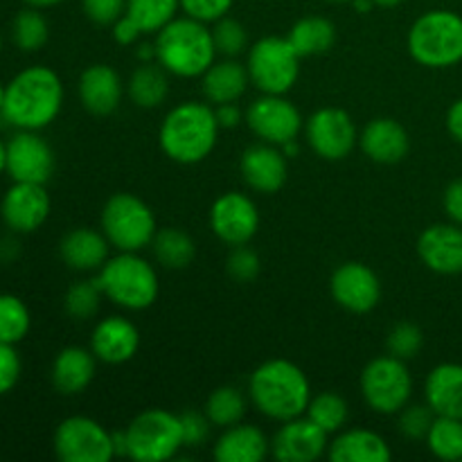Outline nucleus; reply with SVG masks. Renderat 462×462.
Instances as JSON below:
<instances>
[{
	"instance_id": "1",
	"label": "nucleus",
	"mask_w": 462,
	"mask_h": 462,
	"mask_svg": "<svg viewBox=\"0 0 462 462\" xmlns=\"http://www.w3.org/2000/svg\"><path fill=\"white\" fill-rule=\"evenodd\" d=\"M63 106V81L52 68L30 66L5 84L3 120L18 131L52 125Z\"/></svg>"
},
{
	"instance_id": "2",
	"label": "nucleus",
	"mask_w": 462,
	"mask_h": 462,
	"mask_svg": "<svg viewBox=\"0 0 462 462\" xmlns=\"http://www.w3.org/2000/svg\"><path fill=\"white\" fill-rule=\"evenodd\" d=\"M251 402L262 415L275 422L300 418L311 402V386L300 365L287 359L264 361L248 379Z\"/></svg>"
},
{
	"instance_id": "3",
	"label": "nucleus",
	"mask_w": 462,
	"mask_h": 462,
	"mask_svg": "<svg viewBox=\"0 0 462 462\" xmlns=\"http://www.w3.org/2000/svg\"><path fill=\"white\" fill-rule=\"evenodd\" d=\"M219 129L212 104L183 102L167 113L158 138L167 158L180 165H194L210 156Z\"/></svg>"
},
{
	"instance_id": "4",
	"label": "nucleus",
	"mask_w": 462,
	"mask_h": 462,
	"mask_svg": "<svg viewBox=\"0 0 462 462\" xmlns=\"http://www.w3.org/2000/svg\"><path fill=\"white\" fill-rule=\"evenodd\" d=\"M156 61L170 75L194 79L215 63L217 45L208 23L197 18H174L167 23L156 39Z\"/></svg>"
},
{
	"instance_id": "5",
	"label": "nucleus",
	"mask_w": 462,
	"mask_h": 462,
	"mask_svg": "<svg viewBox=\"0 0 462 462\" xmlns=\"http://www.w3.org/2000/svg\"><path fill=\"white\" fill-rule=\"evenodd\" d=\"M97 282L113 305L129 311H143L156 302L161 282L158 273L138 253H117L99 269Z\"/></svg>"
},
{
	"instance_id": "6",
	"label": "nucleus",
	"mask_w": 462,
	"mask_h": 462,
	"mask_svg": "<svg viewBox=\"0 0 462 462\" xmlns=\"http://www.w3.org/2000/svg\"><path fill=\"white\" fill-rule=\"evenodd\" d=\"M409 52L424 68H451L462 61V16L449 9L422 14L409 30Z\"/></svg>"
},
{
	"instance_id": "7",
	"label": "nucleus",
	"mask_w": 462,
	"mask_h": 462,
	"mask_svg": "<svg viewBox=\"0 0 462 462\" xmlns=\"http://www.w3.org/2000/svg\"><path fill=\"white\" fill-rule=\"evenodd\" d=\"M99 226L111 246L122 253H138L144 246H152L158 233L152 208L129 192L113 194L104 203Z\"/></svg>"
},
{
	"instance_id": "8",
	"label": "nucleus",
	"mask_w": 462,
	"mask_h": 462,
	"mask_svg": "<svg viewBox=\"0 0 462 462\" xmlns=\"http://www.w3.org/2000/svg\"><path fill=\"white\" fill-rule=\"evenodd\" d=\"M126 456L138 462H165L183 447L180 418L165 409L143 411L125 429Z\"/></svg>"
},
{
	"instance_id": "9",
	"label": "nucleus",
	"mask_w": 462,
	"mask_h": 462,
	"mask_svg": "<svg viewBox=\"0 0 462 462\" xmlns=\"http://www.w3.org/2000/svg\"><path fill=\"white\" fill-rule=\"evenodd\" d=\"M300 59L289 39L264 36L251 45L246 59L248 77L262 93L284 95L296 86L300 75Z\"/></svg>"
},
{
	"instance_id": "10",
	"label": "nucleus",
	"mask_w": 462,
	"mask_h": 462,
	"mask_svg": "<svg viewBox=\"0 0 462 462\" xmlns=\"http://www.w3.org/2000/svg\"><path fill=\"white\" fill-rule=\"evenodd\" d=\"M365 404L379 415H395L413 395V377L404 359L386 355L377 356L364 368L359 379Z\"/></svg>"
},
{
	"instance_id": "11",
	"label": "nucleus",
	"mask_w": 462,
	"mask_h": 462,
	"mask_svg": "<svg viewBox=\"0 0 462 462\" xmlns=\"http://www.w3.org/2000/svg\"><path fill=\"white\" fill-rule=\"evenodd\" d=\"M52 447L61 462H108L116 458L113 433L86 415L63 420L54 429Z\"/></svg>"
},
{
	"instance_id": "12",
	"label": "nucleus",
	"mask_w": 462,
	"mask_h": 462,
	"mask_svg": "<svg viewBox=\"0 0 462 462\" xmlns=\"http://www.w3.org/2000/svg\"><path fill=\"white\" fill-rule=\"evenodd\" d=\"M307 143L314 149L316 156L325 161H343L356 147V125L350 113L337 106L319 108L307 120L305 126Z\"/></svg>"
},
{
	"instance_id": "13",
	"label": "nucleus",
	"mask_w": 462,
	"mask_h": 462,
	"mask_svg": "<svg viewBox=\"0 0 462 462\" xmlns=\"http://www.w3.org/2000/svg\"><path fill=\"white\" fill-rule=\"evenodd\" d=\"M246 125L262 143L282 147L302 131V116L284 95H262L248 106Z\"/></svg>"
},
{
	"instance_id": "14",
	"label": "nucleus",
	"mask_w": 462,
	"mask_h": 462,
	"mask_svg": "<svg viewBox=\"0 0 462 462\" xmlns=\"http://www.w3.org/2000/svg\"><path fill=\"white\" fill-rule=\"evenodd\" d=\"M54 152L39 131H18L7 143V167L5 174L14 183L45 185L54 174Z\"/></svg>"
},
{
	"instance_id": "15",
	"label": "nucleus",
	"mask_w": 462,
	"mask_h": 462,
	"mask_svg": "<svg viewBox=\"0 0 462 462\" xmlns=\"http://www.w3.org/2000/svg\"><path fill=\"white\" fill-rule=\"evenodd\" d=\"M210 228L228 246H242L257 235L260 212L246 194L226 192L212 203Z\"/></svg>"
},
{
	"instance_id": "16",
	"label": "nucleus",
	"mask_w": 462,
	"mask_h": 462,
	"mask_svg": "<svg viewBox=\"0 0 462 462\" xmlns=\"http://www.w3.org/2000/svg\"><path fill=\"white\" fill-rule=\"evenodd\" d=\"M329 291L338 307L352 314H368L382 300V282L368 264L346 262L329 280Z\"/></svg>"
},
{
	"instance_id": "17",
	"label": "nucleus",
	"mask_w": 462,
	"mask_h": 462,
	"mask_svg": "<svg viewBox=\"0 0 462 462\" xmlns=\"http://www.w3.org/2000/svg\"><path fill=\"white\" fill-rule=\"evenodd\" d=\"M52 201L41 183H14L0 201V217L16 235H30L48 221Z\"/></svg>"
},
{
	"instance_id": "18",
	"label": "nucleus",
	"mask_w": 462,
	"mask_h": 462,
	"mask_svg": "<svg viewBox=\"0 0 462 462\" xmlns=\"http://www.w3.org/2000/svg\"><path fill=\"white\" fill-rule=\"evenodd\" d=\"M328 433L307 415L282 422L271 442V451L280 462H314L328 451Z\"/></svg>"
},
{
	"instance_id": "19",
	"label": "nucleus",
	"mask_w": 462,
	"mask_h": 462,
	"mask_svg": "<svg viewBox=\"0 0 462 462\" xmlns=\"http://www.w3.org/2000/svg\"><path fill=\"white\" fill-rule=\"evenodd\" d=\"M418 255L433 273H462V228L458 224H436L427 228L418 239Z\"/></svg>"
},
{
	"instance_id": "20",
	"label": "nucleus",
	"mask_w": 462,
	"mask_h": 462,
	"mask_svg": "<svg viewBox=\"0 0 462 462\" xmlns=\"http://www.w3.org/2000/svg\"><path fill=\"white\" fill-rule=\"evenodd\" d=\"M239 170L244 183L260 194H275L287 183V156L269 143L244 149Z\"/></svg>"
},
{
	"instance_id": "21",
	"label": "nucleus",
	"mask_w": 462,
	"mask_h": 462,
	"mask_svg": "<svg viewBox=\"0 0 462 462\" xmlns=\"http://www.w3.org/2000/svg\"><path fill=\"white\" fill-rule=\"evenodd\" d=\"M140 347V332L125 316H108L102 319L90 337V350L97 361L108 365L126 364L135 356Z\"/></svg>"
},
{
	"instance_id": "22",
	"label": "nucleus",
	"mask_w": 462,
	"mask_h": 462,
	"mask_svg": "<svg viewBox=\"0 0 462 462\" xmlns=\"http://www.w3.org/2000/svg\"><path fill=\"white\" fill-rule=\"evenodd\" d=\"M361 149L365 156L379 165H395L404 161V156L411 149L409 134L404 126L393 117H377L365 125L361 131Z\"/></svg>"
},
{
	"instance_id": "23",
	"label": "nucleus",
	"mask_w": 462,
	"mask_h": 462,
	"mask_svg": "<svg viewBox=\"0 0 462 462\" xmlns=\"http://www.w3.org/2000/svg\"><path fill=\"white\" fill-rule=\"evenodd\" d=\"M79 102L93 116H111L122 102V79L106 63L88 66L79 77Z\"/></svg>"
},
{
	"instance_id": "24",
	"label": "nucleus",
	"mask_w": 462,
	"mask_h": 462,
	"mask_svg": "<svg viewBox=\"0 0 462 462\" xmlns=\"http://www.w3.org/2000/svg\"><path fill=\"white\" fill-rule=\"evenodd\" d=\"M108 248H111V242L106 239V235L93 228L70 230L63 235L61 244H59L63 264L79 273L102 269L104 262L108 260Z\"/></svg>"
},
{
	"instance_id": "25",
	"label": "nucleus",
	"mask_w": 462,
	"mask_h": 462,
	"mask_svg": "<svg viewBox=\"0 0 462 462\" xmlns=\"http://www.w3.org/2000/svg\"><path fill=\"white\" fill-rule=\"evenodd\" d=\"M95 365H97V356L93 355V350L79 346L63 347L54 356L52 370H50L52 386L61 395H79L93 382Z\"/></svg>"
},
{
	"instance_id": "26",
	"label": "nucleus",
	"mask_w": 462,
	"mask_h": 462,
	"mask_svg": "<svg viewBox=\"0 0 462 462\" xmlns=\"http://www.w3.org/2000/svg\"><path fill=\"white\" fill-rule=\"evenodd\" d=\"M328 456L332 462H388L393 451L377 431L347 429L329 442Z\"/></svg>"
},
{
	"instance_id": "27",
	"label": "nucleus",
	"mask_w": 462,
	"mask_h": 462,
	"mask_svg": "<svg viewBox=\"0 0 462 462\" xmlns=\"http://www.w3.org/2000/svg\"><path fill=\"white\" fill-rule=\"evenodd\" d=\"M269 449L271 445L262 429L237 422L224 429L212 454L219 462H262L269 456Z\"/></svg>"
},
{
	"instance_id": "28",
	"label": "nucleus",
	"mask_w": 462,
	"mask_h": 462,
	"mask_svg": "<svg viewBox=\"0 0 462 462\" xmlns=\"http://www.w3.org/2000/svg\"><path fill=\"white\" fill-rule=\"evenodd\" d=\"M424 397L436 415L462 420V365H436L424 382Z\"/></svg>"
},
{
	"instance_id": "29",
	"label": "nucleus",
	"mask_w": 462,
	"mask_h": 462,
	"mask_svg": "<svg viewBox=\"0 0 462 462\" xmlns=\"http://www.w3.org/2000/svg\"><path fill=\"white\" fill-rule=\"evenodd\" d=\"M248 84H251L248 68L235 61V57H226L224 61H215L203 72L201 88L208 104L217 106V104L237 102L246 93Z\"/></svg>"
},
{
	"instance_id": "30",
	"label": "nucleus",
	"mask_w": 462,
	"mask_h": 462,
	"mask_svg": "<svg viewBox=\"0 0 462 462\" xmlns=\"http://www.w3.org/2000/svg\"><path fill=\"white\" fill-rule=\"evenodd\" d=\"M170 72L161 63L147 61L134 70L129 79V97L140 108H156L170 93Z\"/></svg>"
},
{
	"instance_id": "31",
	"label": "nucleus",
	"mask_w": 462,
	"mask_h": 462,
	"mask_svg": "<svg viewBox=\"0 0 462 462\" xmlns=\"http://www.w3.org/2000/svg\"><path fill=\"white\" fill-rule=\"evenodd\" d=\"M289 43L302 59L325 54L337 41V27L323 16H305L289 32Z\"/></svg>"
},
{
	"instance_id": "32",
	"label": "nucleus",
	"mask_w": 462,
	"mask_h": 462,
	"mask_svg": "<svg viewBox=\"0 0 462 462\" xmlns=\"http://www.w3.org/2000/svg\"><path fill=\"white\" fill-rule=\"evenodd\" d=\"M153 257L162 269H188L197 257V244L185 230L179 228H162L158 230L152 242Z\"/></svg>"
},
{
	"instance_id": "33",
	"label": "nucleus",
	"mask_w": 462,
	"mask_h": 462,
	"mask_svg": "<svg viewBox=\"0 0 462 462\" xmlns=\"http://www.w3.org/2000/svg\"><path fill=\"white\" fill-rule=\"evenodd\" d=\"M180 0H126V16L140 27L143 34L161 32L176 18Z\"/></svg>"
},
{
	"instance_id": "34",
	"label": "nucleus",
	"mask_w": 462,
	"mask_h": 462,
	"mask_svg": "<svg viewBox=\"0 0 462 462\" xmlns=\"http://www.w3.org/2000/svg\"><path fill=\"white\" fill-rule=\"evenodd\" d=\"M427 445L436 458L462 460V420L436 415L427 433Z\"/></svg>"
},
{
	"instance_id": "35",
	"label": "nucleus",
	"mask_w": 462,
	"mask_h": 462,
	"mask_svg": "<svg viewBox=\"0 0 462 462\" xmlns=\"http://www.w3.org/2000/svg\"><path fill=\"white\" fill-rule=\"evenodd\" d=\"M14 45L23 52H39L50 39V25L41 9L25 7L16 14L12 23Z\"/></svg>"
},
{
	"instance_id": "36",
	"label": "nucleus",
	"mask_w": 462,
	"mask_h": 462,
	"mask_svg": "<svg viewBox=\"0 0 462 462\" xmlns=\"http://www.w3.org/2000/svg\"><path fill=\"white\" fill-rule=\"evenodd\" d=\"M203 411H206L212 427L228 429L242 422L244 413H246V400H244L242 391H237L235 386H221L210 393Z\"/></svg>"
},
{
	"instance_id": "37",
	"label": "nucleus",
	"mask_w": 462,
	"mask_h": 462,
	"mask_svg": "<svg viewBox=\"0 0 462 462\" xmlns=\"http://www.w3.org/2000/svg\"><path fill=\"white\" fill-rule=\"evenodd\" d=\"M32 328V316L25 302L14 293H0V341L21 343Z\"/></svg>"
},
{
	"instance_id": "38",
	"label": "nucleus",
	"mask_w": 462,
	"mask_h": 462,
	"mask_svg": "<svg viewBox=\"0 0 462 462\" xmlns=\"http://www.w3.org/2000/svg\"><path fill=\"white\" fill-rule=\"evenodd\" d=\"M347 402L337 393H320V395L311 397L310 406H307V418L314 424H319L325 433H338L347 422Z\"/></svg>"
},
{
	"instance_id": "39",
	"label": "nucleus",
	"mask_w": 462,
	"mask_h": 462,
	"mask_svg": "<svg viewBox=\"0 0 462 462\" xmlns=\"http://www.w3.org/2000/svg\"><path fill=\"white\" fill-rule=\"evenodd\" d=\"M102 287H99L97 278L95 280H81V282L72 284L63 298V310L70 319L75 320H88L97 314L99 302H102Z\"/></svg>"
},
{
	"instance_id": "40",
	"label": "nucleus",
	"mask_w": 462,
	"mask_h": 462,
	"mask_svg": "<svg viewBox=\"0 0 462 462\" xmlns=\"http://www.w3.org/2000/svg\"><path fill=\"white\" fill-rule=\"evenodd\" d=\"M212 36H215L217 52L224 57H237L248 48V32L237 18H219L212 27Z\"/></svg>"
},
{
	"instance_id": "41",
	"label": "nucleus",
	"mask_w": 462,
	"mask_h": 462,
	"mask_svg": "<svg viewBox=\"0 0 462 462\" xmlns=\"http://www.w3.org/2000/svg\"><path fill=\"white\" fill-rule=\"evenodd\" d=\"M422 329L413 323H400L391 329L386 338V347H388V355L397 356V359H413L418 356V352L422 350Z\"/></svg>"
},
{
	"instance_id": "42",
	"label": "nucleus",
	"mask_w": 462,
	"mask_h": 462,
	"mask_svg": "<svg viewBox=\"0 0 462 462\" xmlns=\"http://www.w3.org/2000/svg\"><path fill=\"white\" fill-rule=\"evenodd\" d=\"M433 420H436V413L429 404H406L400 411V431L411 440H420V438H427Z\"/></svg>"
},
{
	"instance_id": "43",
	"label": "nucleus",
	"mask_w": 462,
	"mask_h": 462,
	"mask_svg": "<svg viewBox=\"0 0 462 462\" xmlns=\"http://www.w3.org/2000/svg\"><path fill=\"white\" fill-rule=\"evenodd\" d=\"M226 271L237 282H253L257 278V273H260V257L246 244L233 246L228 260H226Z\"/></svg>"
},
{
	"instance_id": "44",
	"label": "nucleus",
	"mask_w": 462,
	"mask_h": 462,
	"mask_svg": "<svg viewBox=\"0 0 462 462\" xmlns=\"http://www.w3.org/2000/svg\"><path fill=\"white\" fill-rule=\"evenodd\" d=\"M233 3L235 0H180V9L185 16L201 23H217L219 18L228 16Z\"/></svg>"
},
{
	"instance_id": "45",
	"label": "nucleus",
	"mask_w": 462,
	"mask_h": 462,
	"mask_svg": "<svg viewBox=\"0 0 462 462\" xmlns=\"http://www.w3.org/2000/svg\"><path fill=\"white\" fill-rule=\"evenodd\" d=\"M21 356H18L16 346L0 341V397L12 393L21 379Z\"/></svg>"
},
{
	"instance_id": "46",
	"label": "nucleus",
	"mask_w": 462,
	"mask_h": 462,
	"mask_svg": "<svg viewBox=\"0 0 462 462\" xmlns=\"http://www.w3.org/2000/svg\"><path fill=\"white\" fill-rule=\"evenodd\" d=\"M180 418V431H183V447H199L208 440L210 436L212 422L208 420L206 411H185L179 415Z\"/></svg>"
},
{
	"instance_id": "47",
	"label": "nucleus",
	"mask_w": 462,
	"mask_h": 462,
	"mask_svg": "<svg viewBox=\"0 0 462 462\" xmlns=\"http://www.w3.org/2000/svg\"><path fill=\"white\" fill-rule=\"evenodd\" d=\"M81 7L95 25H113L126 12V0H81Z\"/></svg>"
},
{
	"instance_id": "48",
	"label": "nucleus",
	"mask_w": 462,
	"mask_h": 462,
	"mask_svg": "<svg viewBox=\"0 0 462 462\" xmlns=\"http://www.w3.org/2000/svg\"><path fill=\"white\" fill-rule=\"evenodd\" d=\"M442 206H445L447 217H449L454 224L462 226V179L447 185L445 197H442Z\"/></svg>"
},
{
	"instance_id": "49",
	"label": "nucleus",
	"mask_w": 462,
	"mask_h": 462,
	"mask_svg": "<svg viewBox=\"0 0 462 462\" xmlns=\"http://www.w3.org/2000/svg\"><path fill=\"white\" fill-rule=\"evenodd\" d=\"M113 39L117 41L120 45H134L135 41L143 36V32H140V27L135 25L134 21H131L126 14H122L120 18H117L116 23H113Z\"/></svg>"
},
{
	"instance_id": "50",
	"label": "nucleus",
	"mask_w": 462,
	"mask_h": 462,
	"mask_svg": "<svg viewBox=\"0 0 462 462\" xmlns=\"http://www.w3.org/2000/svg\"><path fill=\"white\" fill-rule=\"evenodd\" d=\"M215 116H217V122H219L221 129H235V126L242 122V111H239L237 104L235 102L217 104Z\"/></svg>"
},
{
	"instance_id": "51",
	"label": "nucleus",
	"mask_w": 462,
	"mask_h": 462,
	"mask_svg": "<svg viewBox=\"0 0 462 462\" xmlns=\"http://www.w3.org/2000/svg\"><path fill=\"white\" fill-rule=\"evenodd\" d=\"M447 129H449L451 138L462 144V99H456L447 111Z\"/></svg>"
},
{
	"instance_id": "52",
	"label": "nucleus",
	"mask_w": 462,
	"mask_h": 462,
	"mask_svg": "<svg viewBox=\"0 0 462 462\" xmlns=\"http://www.w3.org/2000/svg\"><path fill=\"white\" fill-rule=\"evenodd\" d=\"M27 7H36V9H48V7H57L61 5L63 0H23Z\"/></svg>"
},
{
	"instance_id": "53",
	"label": "nucleus",
	"mask_w": 462,
	"mask_h": 462,
	"mask_svg": "<svg viewBox=\"0 0 462 462\" xmlns=\"http://www.w3.org/2000/svg\"><path fill=\"white\" fill-rule=\"evenodd\" d=\"M298 152H300V147H298V138L296 140H289V143L282 144V153L287 158H293L298 156Z\"/></svg>"
},
{
	"instance_id": "54",
	"label": "nucleus",
	"mask_w": 462,
	"mask_h": 462,
	"mask_svg": "<svg viewBox=\"0 0 462 462\" xmlns=\"http://www.w3.org/2000/svg\"><path fill=\"white\" fill-rule=\"evenodd\" d=\"M5 167H7V143L0 140V174H5Z\"/></svg>"
},
{
	"instance_id": "55",
	"label": "nucleus",
	"mask_w": 462,
	"mask_h": 462,
	"mask_svg": "<svg viewBox=\"0 0 462 462\" xmlns=\"http://www.w3.org/2000/svg\"><path fill=\"white\" fill-rule=\"evenodd\" d=\"M377 7H397V5L402 3V0H373Z\"/></svg>"
},
{
	"instance_id": "56",
	"label": "nucleus",
	"mask_w": 462,
	"mask_h": 462,
	"mask_svg": "<svg viewBox=\"0 0 462 462\" xmlns=\"http://www.w3.org/2000/svg\"><path fill=\"white\" fill-rule=\"evenodd\" d=\"M3 104H5V84L0 81V116H3Z\"/></svg>"
},
{
	"instance_id": "57",
	"label": "nucleus",
	"mask_w": 462,
	"mask_h": 462,
	"mask_svg": "<svg viewBox=\"0 0 462 462\" xmlns=\"http://www.w3.org/2000/svg\"><path fill=\"white\" fill-rule=\"evenodd\" d=\"M325 3H355V0H325Z\"/></svg>"
},
{
	"instance_id": "58",
	"label": "nucleus",
	"mask_w": 462,
	"mask_h": 462,
	"mask_svg": "<svg viewBox=\"0 0 462 462\" xmlns=\"http://www.w3.org/2000/svg\"><path fill=\"white\" fill-rule=\"evenodd\" d=\"M0 54H3V36H0Z\"/></svg>"
}]
</instances>
